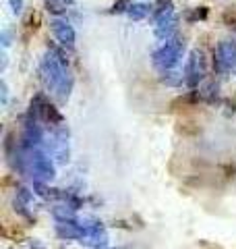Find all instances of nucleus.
Returning a JSON list of instances; mask_svg holds the SVG:
<instances>
[{
    "instance_id": "f257e3e1",
    "label": "nucleus",
    "mask_w": 236,
    "mask_h": 249,
    "mask_svg": "<svg viewBox=\"0 0 236 249\" xmlns=\"http://www.w3.org/2000/svg\"><path fill=\"white\" fill-rule=\"evenodd\" d=\"M183 48H185V44H180V40L166 42L160 50L153 54V62L157 67H162V69L174 67L178 62V58H180V52H183Z\"/></svg>"
},
{
    "instance_id": "f03ea898",
    "label": "nucleus",
    "mask_w": 236,
    "mask_h": 249,
    "mask_svg": "<svg viewBox=\"0 0 236 249\" xmlns=\"http://www.w3.org/2000/svg\"><path fill=\"white\" fill-rule=\"evenodd\" d=\"M203 75H205V54L201 50H193L185 69V81L188 85H197L203 79Z\"/></svg>"
},
{
    "instance_id": "7ed1b4c3",
    "label": "nucleus",
    "mask_w": 236,
    "mask_h": 249,
    "mask_svg": "<svg viewBox=\"0 0 236 249\" xmlns=\"http://www.w3.org/2000/svg\"><path fill=\"white\" fill-rule=\"evenodd\" d=\"M81 243L89 245L93 249H106L108 245V232L101 224H87L83 227V237H81Z\"/></svg>"
},
{
    "instance_id": "20e7f679",
    "label": "nucleus",
    "mask_w": 236,
    "mask_h": 249,
    "mask_svg": "<svg viewBox=\"0 0 236 249\" xmlns=\"http://www.w3.org/2000/svg\"><path fill=\"white\" fill-rule=\"evenodd\" d=\"M52 31H54V36L60 40V44L73 46V42H75V31H73V27H70L68 23L60 21V19L52 21Z\"/></svg>"
},
{
    "instance_id": "39448f33",
    "label": "nucleus",
    "mask_w": 236,
    "mask_h": 249,
    "mask_svg": "<svg viewBox=\"0 0 236 249\" xmlns=\"http://www.w3.org/2000/svg\"><path fill=\"white\" fill-rule=\"evenodd\" d=\"M56 235L60 239H79L81 241L83 237V227L81 224H77V222H58L56 224Z\"/></svg>"
},
{
    "instance_id": "423d86ee",
    "label": "nucleus",
    "mask_w": 236,
    "mask_h": 249,
    "mask_svg": "<svg viewBox=\"0 0 236 249\" xmlns=\"http://www.w3.org/2000/svg\"><path fill=\"white\" fill-rule=\"evenodd\" d=\"M73 210L75 208H68V206H56L52 210V214H54V218H56L58 222H77Z\"/></svg>"
},
{
    "instance_id": "0eeeda50",
    "label": "nucleus",
    "mask_w": 236,
    "mask_h": 249,
    "mask_svg": "<svg viewBox=\"0 0 236 249\" xmlns=\"http://www.w3.org/2000/svg\"><path fill=\"white\" fill-rule=\"evenodd\" d=\"M46 6H48V11L60 15L62 11L67 9V2H65V0H46Z\"/></svg>"
},
{
    "instance_id": "6e6552de",
    "label": "nucleus",
    "mask_w": 236,
    "mask_h": 249,
    "mask_svg": "<svg viewBox=\"0 0 236 249\" xmlns=\"http://www.w3.org/2000/svg\"><path fill=\"white\" fill-rule=\"evenodd\" d=\"M147 13H149L147 4H135V6H131V11H129V15L133 19H141V17H145Z\"/></svg>"
},
{
    "instance_id": "1a4fd4ad",
    "label": "nucleus",
    "mask_w": 236,
    "mask_h": 249,
    "mask_svg": "<svg viewBox=\"0 0 236 249\" xmlns=\"http://www.w3.org/2000/svg\"><path fill=\"white\" fill-rule=\"evenodd\" d=\"M11 6L15 13H21V6H23V0H11Z\"/></svg>"
}]
</instances>
